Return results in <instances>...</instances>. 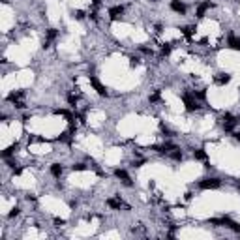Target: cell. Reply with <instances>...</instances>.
I'll return each instance as SVG.
<instances>
[{
  "mask_svg": "<svg viewBox=\"0 0 240 240\" xmlns=\"http://www.w3.org/2000/svg\"><path fill=\"white\" fill-rule=\"evenodd\" d=\"M73 17H75V19H84V12H75Z\"/></svg>",
  "mask_w": 240,
  "mask_h": 240,
  "instance_id": "obj_25",
  "label": "cell"
},
{
  "mask_svg": "<svg viewBox=\"0 0 240 240\" xmlns=\"http://www.w3.org/2000/svg\"><path fill=\"white\" fill-rule=\"evenodd\" d=\"M15 150H17V145H12L9 148H6V150L2 152V158H9L12 154H15Z\"/></svg>",
  "mask_w": 240,
  "mask_h": 240,
  "instance_id": "obj_15",
  "label": "cell"
},
{
  "mask_svg": "<svg viewBox=\"0 0 240 240\" xmlns=\"http://www.w3.org/2000/svg\"><path fill=\"white\" fill-rule=\"evenodd\" d=\"M51 174H53V177H60V174H62V165H60V163H53V165H51Z\"/></svg>",
  "mask_w": 240,
  "mask_h": 240,
  "instance_id": "obj_12",
  "label": "cell"
},
{
  "mask_svg": "<svg viewBox=\"0 0 240 240\" xmlns=\"http://www.w3.org/2000/svg\"><path fill=\"white\" fill-rule=\"evenodd\" d=\"M191 94H193L195 100H206V92L204 90H193Z\"/></svg>",
  "mask_w": 240,
  "mask_h": 240,
  "instance_id": "obj_17",
  "label": "cell"
},
{
  "mask_svg": "<svg viewBox=\"0 0 240 240\" xmlns=\"http://www.w3.org/2000/svg\"><path fill=\"white\" fill-rule=\"evenodd\" d=\"M236 186H238V188H240V180H238V182H236Z\"/></svg>",
  "mask_w": 240,
  "mask_h": 240,
  "instance_id": "obj_30",
  "label": "cell"
},
{
  "mask_svg": "<svg viewBox=\"0 0 240 240\" xmlns=\"http://www.w3.org/2000/svg\"><path fill=\"white\" fill-rule=\"evenodd\" d=\"M218 84H227L229 81H231V75L229 73H220V75H216V79H214Z\"/></svg>",
  "mask_w": 240,
  "mask_h": 240,
  "instance_id": "obj_10",
  "label": "cell"
},
{
  "mask_svg": "<svg viewBox=\"0 0 240 240\" xmlns=\"http://www.w3.org/2000/svg\"><path fill=\"white\" fill-rule=\"evenodd\" d=\"M71 169L73 171H86V165H84V163H73Z\"/></svg>",
  "mask_w": 240,
  "mask_h": 240,
  "instance_id": "obj_21",
  "label": "cell"
},
{
  "mask_svg": "<svg viewBox=\"0 0 240 240\" xmlns=\"http://www.w3.org/2000/svg\"><path fill=\"white\" fill-rule=\"evenodd\" d=\"M90 84L94 86V90H96L98 94H100V96H107V88H105V86H103L100 81H98V79L94 77V75H90Z\"/></svg>",
  "mask_w": 240,
  "mask_h": 240,
  "instance_id": "obj_3",
  "label": "cell"
},
{
  "mask_svg": "<svg viewBox=\"0 0 240 240\" xmlns=\"http://www.w3.org/2000/svg\"><path fill=\"white\" fill-rule=\"evenodd\" d=\"M148 100H150V103H154V101H159V92H158V90H156V92H154V94H152V96H150V98H148Z\"/></svg>",
  "mask_w": 240,
  "mask_h": 240,
  "instance_id": "obj_23",
  "label": "cell"
},
{
  "mask_svg": "<svg viewBox=\"0 0 240 240\" xmlns=\"http://www.w3.org/2000/svg\"><path fill=\"white\" fill-rule=\"evenodd\" d=\"M92 4H94V6L98 8V6H100V4H101V0H92Z\"/></svg>",
  "mask_w": 240,
  "mask_h": 240,
  "instance_id": "obj_29",
  "label": "cell"
},
{
  "mask_svg": "<svg viewBox=\"0 0 240 240\" xmlns=\"http://www.w3.org/2000/svg\"><path fill=\"white\" fill-rule=\"evenodd\" d=\"M19 214H21V208H17V206H15V208H13L12 212H9L8 216H9V218H15V216H19Z\"/></svg>",
  "mask_w": 240,
  "mask_h": 240,
  "instance_id": "obj_24",
  "label": "cell"
},
{
  "mask_svg": "<svg viewBox=\"0 0 240 240\" xmlns=\"http://www.w3.org/2000/svg\"><path fill=\"white\" fill-rule=\"evenodd\" d=\"M107 206H109V208H115V210H120V206H122V199H120V195H118V197H109L107 199Z\"/></svg>",
  "mask_w": 240,
  "mask_h": 240,
  "instance_id": "obj_7",
  "label": "cell"
},
{
  "mask_svg": "<svg viewBox=\"0 0 240 240\" xmlns=\"http://www.w3.org/2000/svg\"><path fill=\"white\" fill-rule=\"evenodd\" d=\"M191 30H193L191 26H184V28H182V34L186 36V38H191Z\"/></svg>",
  "mask_w": 240,
  "mask_h": 240,
  "instance_id": "obj_22",
  "label": "cell"
},
{
  "mask_svg": "<svg viewBox=\"0 0 240 240\" xmlns=\"http://www.w3.org/2000/svg\"><path fill=\"white\" fill-rule=\"evenodd\" d=\"M161 54H163V57L171 54V45H169V43H163V45H161Z\"/></svg>",
  "mask_w": 240,
  "mask_h": 240,
  "instance_id": "obj_19",
  "label": "cell"
},
{
  "mask_svg": "<svg viewBox=\"0 0 240 240\" xmlns=\"http://www.w3.org/2000/svg\"><path fill=\"white\" fill-rule=\"evenodd\" d=\"M139 64V57H132V66H137Z\"/></svg>",
  "mask_w": 240,
  "mask_h": 240,
  "instance_id": "obj_27",
  "label": "cell"
},
{
  "mask_svg": "<svg viewBox=\"0 0 240 240\" xmlns=\"http://www.w3.org/2000/svg\"><path fill=\"white\" fill-rule=\"evenodd\" d=\"M158 152H161V154H169L171 150H177V145L174 143H163V145H159V146H154Z\"/></svg>",
  "mask_w": 240,
  "mask_h": 240,
  "instance_id": "obj_6",
  "label": "cell"
},
{
  "mask_svg": "<svg viewBox=\"0 0 240 240\" xmlns=\"http://www.w3.org/2000/svg\"><path fill=\"white\" fill-rule=\"evenodd\" d=\"M57 36H58L57 28H49V30H47V41H45V45H43V47H49V41H51V39H54Z\"/></svg>",
  "mask_w": 240,
  "mask_h": 240,
  "instance_id": "obj_13",
  "label": "cell"
},
{
  "mask_svg": "<svg viewBox=\"0 0 240 240\" xmlns=\"http://www.w3.org/2000/svg\"><path fill=\"white\" fill-rule=\"evenodd\" d=\"M139 51H143L145 54H152V49H148V47H139Z\"/></svg>",
  "mask_w": 240,
  "mask_h": 240,
  "instance_id": "obj_26",
  "label": "cell"
},
{
  "mask_svg": "<svg viewBox=\"0 0 240 240\" xmlns=\"http://www.w3.org/2000/svg\"><path fill=\"white\" fill-rule=\"evenodd\" d=\"M210 8H212V4H210V2L199 4V8H197V17H204V12H206V9H210Z\"/></svg>",
  "mask_w": 240,
  "mask_h": 240,
  "instance_id": "obj_11",
  "label": "cell"
},
{
  "mask_svg": "<svg viewBox=\"0 0 240 240\" xmlns=\"http://www.w3.org/2000/svg\"><path fill=\"white\" fill-rule=\"evenodd\" d=\"M225 227H229V229H231V231H235V233H240V223H236V221H233V220H229V223H227Z\"/></svg>",
  "mask_w": 240,
  "mask_h": 240,
  "instance_id": "obj_16",
  "label": "cell"
},
{
  "mask_svg": "<svg viewBox=\"0 0 240 240\" xmlns=\"http://www.w3.org/2000/svg\"><path fill=\"white\" fill-rule=\"evenodd\" d=\"M171 9L180 13V15L186 13V6H184V2H180V0H171Z\"/></svg>",
  "mask_w": 240,
  "mask_h": 240,
  "instance_id": "obj_4",
  "label": "cell"
},
{
  "mask_svg": "<svg viewBox=\"0 0 240 240\" xmlns=\"http://www.w3.org/2000/svg\"><path fill=\"white\" fill-rule=\"evenodd\" d=\"M233 135H235V139H236V141H238V143H240V132H235Z\"/></svg>",
  "mask_w": 240,
  "mask_h": 240,
  "instance_id": "obj_28",
  "label": "cell"
},
{
  "mask_svg": "<svg viewBox=\"0 0 240 240\" xmlns=\"http://www.w3.org/2000/svg\"><path fill=\"white\" fill-rule=\"evenodd\" d=\"M227 43H229V47H231V49H235V51H240V38H235V36H229V39H227Z\"/></svg>",
  "mask_w": 240,
  "mask_h": 240,
  "instance_id": "obj_8",
  "label": "cell"
},
{
  "mask_svg": "<svg viewBox=\"0 0 240 240\" xmlns=\"http://www.w3.org/2000/svg\"><path fill=\"white\" fill-rule=\"evenodd\" d=\"M171 158H173V159H177V161H180V159H182V152H180V148L174 150L173 154H171Z\"/></svg>",
  "mask_w": 240,
  "mask_h": 240,
  "instance_id": "obj_20",
  "label": "cell"
},
{
  "mask_svg": "<svg viewBox=\"0 0 240 240\" xmlns=\"http://www.w3.org/2000/svg\"><path fill=\"white\" fill-rule=\"evenodd\" d=\"M182 101H184V105H186L188 111H197V109H199V103L193 98V94H184L182 96Z\"/></svg>",
  "mask_w": 240,
  "mask_h": 240,
  "instance_id": "obj_2",
  "label": "cell"
},
{
  "mask_svg": "<svg viewBox=\"0 0 240 240\" xmlns=\"http://www.w3.org/2000/svg\"><path fill=\"white\" fill-rule=\"evenodd\" d=\"M122 13H124V8H122V6H115V8L109 9V15H111V19H116V17H120Z\"/></svg>",
  "mask_w": 240,
  "mask_h": 240,
  "instance_id": "obj_9",
  "label": "cell"
},
{
  "mask_svg": "<svg viewBox=\"0 0 240 240\" xmlns=\"http://www.w3.org/2000/svg\"><path fill=\"white\" fill-rule=\"evenodd\" d=\"M193 158H195V159H203V161H206V152H204L203 148H197V150H193Z\"/></svg>",
  "mask_w": 240,
  "mask_h": 240,
  "instance_id": "obj_14",
  "label": "cell"
},
{
  "mask_svg": "<svg viewBox=\"0 0 240 240\" xmlns=\"http://www.w3.org/2000/svg\"><path fill=\"white\" fill-rule=\"evenodd\" d=\"M159 129H161V133L165 135V137H173V132H171V129H169V128H167L165 124H163V122L159 124Z\"/></svg>",
  "mask_w": 240,
  "mask_h": 240,
  "instance_id": "obj_18",
  "label": "cell"
},
{
  "mask_svg": "<svg viewBox=\"0 0 240 240\" xmlns=\"http://www.w3.org/2000/svg\"><path fill=\"white\" fill-rule=\"evenodd\" d=\"M150 2H156V0H150Z\"/></svg>",
  "mask_w": 240,
  "mask_h": 240,
  "instance_id": "obj_31",
  "label": "cell"
},
{
  "mask_svg": "<svg viewBox=\"0 0 240 240\" xmlns=\"http://www.w3.org/2000/svg\"><path fill=\"white\" fill-rule=\"evenodd\" d=\"M221 186V180L220 178H203L199 182V188L201 190H216Z\"/></svg>",
  "mask_w": 240,
  "mask_h": 240,
  "instance_id": "obj_1",
  "label": "cell"
},
{
  "mask_svg": "<svg viewBox=\"0 0 240 240\" xmlns=\"http://www.w3.org/2000/svg\"><path fill=\"white\" fill-rule=\"evenodd\" d=\"M115 177L116 178H120L126 186H132V180H129V177H128V173L124 171V169H115Z\"/></svg>",
  "mask_w": 240,
  "mask_h": 240,
  "instance_id": "obj_5",
  "label": "cell"
}]
</instances>
